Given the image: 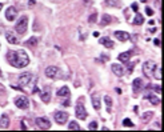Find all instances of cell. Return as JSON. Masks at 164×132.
Instances as JSON below:
<instances>
[{"label": "cell", "mask_w": 164, "mask_h": 132, "mask_svg": "<svg viewBox=\"0 0 164 132\" xmlns=\"http://www.w3.org/2000/svg\"><path fill=\"white\" fill-rule=\"evenodd\" d=\"M16 16H18L16 8L15 7H8L7 11H5V19H7L8 22H13V20L16 19Z\"/></svg>", "instance_id": "cell-9"}, {"label": "cell", "mask_w": 164, "mask_h": 132, "mask_svg": "<svg viewBox=\"0 0 164 132\" xmlns=\"http://www.w3.org/2000/svg\"><path fill=\"white\" fill-rule=\"evenodd\" d=\"M140 1H143V3H145V1H147V0H140Z\"/></svg>", "instance_id": "cell-40"}, {"label": "cell", "mask_w": 164, "mask_h": 132, "mask_svg": "<svg viewBox=\"0 0 164 132\" xmlns=\"http://www.w3.org/2000/svg\"><path fill=\"white\" fill-rule=\"evenodd\" d=\"M57 96L59 97H68L70 96V88L68 87H62L59 91H57Z\"/></svg>", "instance_id": "cell-19"}, {"label": "cell", "mask_w": 164, "mask_h": 132, "mask_svg": "<svg viewBox=\"0 0 164 132\" xmlns=\"http://www.w3.org/2000/svg\"><path fill=\"white\" fill-rule=\"evenodd\" d=\"M67 120H68L67 112H56L55 113V122H56L57 124H64V123H67Z\"/></svg>", "instance_id": "cell-10"}, {"label": "cell", "mask_w": 164, "mask_h": 132, "mask_svg": "<svg viewBox=\"0 0 164 132\" xmlns=\"http://www.w3.org/2000/svg\"><path fill=\"white\" fill-rule=\"evenodd\" d=\"M5 38H7V42L10 43V44H18V43H19V40L15 36V33L11 32V31H8V32L5 33Z\"/></svg>", "instance_id": "cell-16"}, {"label": "cell", "mask_w": 164, "mask_h": 132, "mask_svg": "<svg viewBox=\"0 0 164 132\" xmlns=\"http://www.w3.org/2000/svg\"><path fill=\"white\" fill-rule=\"evenodd\" d=\"M131 55H132L131 51H125V52H123V53H120V55H119V60H120V62H123L124 64H127V63L129 62V57H131Z\"/></svg>", "instance_id": "cell-18"}, {"label": "cell", "mask_w": 164, "mask_h": 132, "mask_svg": "<svg viewBox=\"0 0 164 132\" xmlns=\"http://www.w3.org/2000/svg\"><path fill=\"white\" fill-rule=\"evenodd\" d=\"M104 102H105V104H107V111L108 112H111V105H112L111 96H104Z\"/></svg>", "instance_id": "cell-27"}, {"label": "cell", "mask_w": 164, "mask_h": 132, "mask_svg": "<svg viewBox=\"0 0 164 132\" xmlns=\"http://www.w3.org/2000/svg\"><path fill=\"white\" fill-rule=\"evenodd\" d=\"M22 130H27V127H25V123L22 122Z\"/></svg>", "instance_id": "cell-36"}, {"label": "cell", "mask_w": 164, "mask_h": 132, "mask_svg": "<svg viewBox=\"0 0 164 132\" xmlns=\"http://www.w3.org/2000/svg\"><path fill=\"white\" fill-rule=\"evenodd\" d=\"M31 80H32V75H31V73H28V72L22 73V75L19 76V79H18V84L20 85V87H24V85H27Z\"/></svg>", "instance_id": "cell-8"}, {"label": "cell", "mask_w": 164, "mask_h": 132, "mask_svg": "<svg viewBox=\"0 0 164 132\" xmlns=\"http://www.w3.org/2000/svg\"><path fill=\"white\" fill-rule=\"evenodd\" d=\"M45 76L50 77V79H57L60 76V70L57 67H48L45 70Z\"/></svg>", "instance_id": "cell-6"}, {"label": "cell", "mask_w": 164, "mask_h": 132, "mask_svg": "<svg viewBox=\"0 0 164 132\" xmlns=\"http://www.w3.org/2000/svg\"><path fill=\"white\" fill-rule=\"evenodd\" d=\"M68 130H73V131H80L82 130V127H80L79 124H77L76 122H71L70 125H68Z\"/></svg>", "instance_id": "cell-26"}, {"label": "cell", "mask_w": 164, "mask_h": 132, "mask_svg": "<svg viewBox=\"0 0 164 132\" xmlns=\"http://www.w3.org/2000/svg\"><path fill=\"white\" fill-rule=\"evenodd\" d=\"M154 75H155V77H156V79L157 80H162V73H160V72H162V67H160V65H156V68H155V70H154Z\"/></svg>", "instance_id": "cell-25"}, {"label": "cell", "mask_w": 164, "mask_h": 132, "mask_svg": "<svg viewBox=\"0 0 164 132\" xmlns=\"http://www.w3.org/2000/svg\"><path fill=\"white\" fill-rule=\"evenodd\" d=\"M131 8H132V11H135V12H136V11L139 10V5H137V3H134V4L131 5Z\"/></svg>", "instance_id": "cell-34"}, {"label": "cell", "mask_w": 164, "mask_h": 132, "mask_svg": "<svg viewBox=\"0 0 164 132\" xmlns=\"http://www.w3.org/2000/svg\"><path fill=\"white\" fill-rule=\"evenodd\" d=\"M33 92H35V93H40V92H42V91H40V90H37V88H35V90H33Z\"/></svg>", "instance_id": "cell-38"}, {"label": "cell", "mask_w": 164, "mask_h": 132, "mask_svg": "<svg viewBox=\"0 0 164 132\" xmlns=\"http://www.w3.org/2000/svg\"><path fill=\"white\" fill-rule=\"evenodd\" d=\"M27 28H28V18L27 16H22V18L18 20L16 25H15L16 32L20 33V35H23V33H25Z\"/></svg>", "instance_id": "cell-2"}, {"label": "cell", "mask_w": 164, "mask_h": 132, "mask_svg": "<svg viewBox=\"0 0 164 132\" xmlns=\"http://www.w3.org/2000/svg\"><path fill=\"white\" fill-rule=\"evenodd\" d=\"M88 130H97V123L96 122H92L90 123V125H88Z\"/></svg>", "instance_id": "cell-31"}, {"label": "cell", "mask_w": 164, "mask_h": 132, "mask_svg": "<svg viewBox=\"0 0 164 132\" xmlns=\"http://www.w3.org/2000/svg\"><path fill=\"white\" fill-rule=\"evenodd\" d=\"M111 70H112V72L115 73L116 76H123V73H124V70H123V67L122 65H119V64H112V67H111Z\"/></svg>", "instance_id": "cell-17"}, {"label": "cell", "mask_w": 164, "mask_h": 132, "mask_svg": "<svg viewBox=\"0 0 164 132\" xmlns=\"http://www.w3.org/2000/svg\"><path fill=\"white\" fill-rule=\"evenodd\" d=\"M155 45L160 47V39H155Z\"/></svg>", "instance_id": "cell-35"}, {"label": "cell", "mask_w": 164, "mask_h": 132, "mask_svg": "<svg viewBox=\"0 0 164 132\" xmlns=\"http://www.w3.org/2000/svg\"><path fill=\"white\" fill-rule=\"evenodd\" d=\"M100 42V44H103L104 47H107V48H114V42H112L109 38H102L99 40Z\"/></svg>", "instance_id": "cell-20"}, {"label": "cell", "mask_w": 164, "mask_h": 132, "mask_svg": "<svg viewBox=\"0 0 164 132\" xmlns=\"http://www.w3.org/2000/svg\"><path fill=\"white\" fill-rule=\"evenodd\" d=\"M8 127H10V117L7 115H1V117H0V128L7 130Z\"/></svg>", "instance_id": "cell-15"}, {"label": "cell", "mask_w": 164, "mask_h": 132, "mask_svg": "<svg viewBox=\"0 0 164 132\" xmlns=\"http://www.w3.org/2000/svg\"><path fill=\"white\" fill-rule=\"evenodd\" d=\"M36 125L40 130H50L51 128V122L47 117H37L36 119Z\"/></svg>", "instance_id": "cell-5"}, {"label": "cell", "mask_w": 164, "mask_h": 132, "mask_svg": "<svg viewBox=\"0 0 164 132\" xmlns=\"http://www.w3.org/2000/svg\"><path fill=\"white\" fill-rule=\"evenodd\" d=\"M91 100H92V104H94V108L96 111L100 110V107H102V103H100V93H94L91 96Z\"/></svg>", "instance_id": "cell-12"}, {"label": "cell", "mask_w": 164, "mask_h": 132, "mask_svg": "<svg viewBox=\"0 0 164 132\" xmlns=\"http://www.w3.org/2000/svg\"><path fill=\"white\" fill-rule=\"evenodd\" d=\"M37 42H39V39L35 38V36H32V38H30L27 40V42L24 43L27 47H36V44H37Z\"/></svg>", "instance_id": "cell-22"}, {"label": "cell", "mask_w": 164, "mask_h": 132, "mask_svg": "<svg viewBox=\"0 0 164 132\" xmlns=\"http://www.w3.org/2000/svg\"><path fill=\"white\" fill-rule=\"evenodd\" d=\"M156 63L152 62V60H149V62H145L144 65H143V71H144V75L151 77L152 76V72H154V70L156 68Z\"/></svg>", "instance_id": "cell-3"}, {"label": "cell", "mask_w": 164, "mask_h": 132, "mask_svg": "<svg viewBox=\"0 0 164 132\" xmlns=\"http://www.w3.org/2000/svg\"><path fill=\"white\" fill-rule=\"evenodd\" d=\"M132 88H134V92L135 93H139L140 91L144 88V82H143L140 77H137V79L134 80V84H132Z\"/></svg>", "instance_id": "cell-11"}, {"label": "cell", "mask_w": 164, "mask_h": 132, "mask_svg": "<svg viewBox=\"0 0 164 132\" xmlns=\"http://www.w3.org/2000/svg\"><path fill=\"white\" fill-rule=\"evenodd\" d=\"M75 112H76V117H77V119H80V120H85V119H87V116H88L84 104H82V103H79V104L76 105Z\"/></svg>", "instance_id": "cell-4"}, {"label": "cell", "mask_w": 164, "mask_h": 132, "mask_svg": "<svg viewBox=\"0 0 164 132\" xmlns=\"http://www.w3.org/2000/svg\"><path fill=\"white\" fill-rule=\"evenodd\" d=\"M0 76H1V71H0Z\"/></svg>", "instance_id": "cell-41"}, {"label": "cell", "mask_w": 164, "mask_h": 132, "mask_svg": "<svg viewBox=\"0 0 164 132\" xmlns=\"http://www.w3.org/2000/svg\"><path fill=\"white\" fill-rule=\"evenodd\" d=\"M15 104H16V107L20 108V110H27L28 108V99L25 96H18L15 99Z\"/></svg>", "instance_id": "cell-7"}, {"label": "cell", "mask_w": 164, "mask_h": 132, "mask_svg": "<svg viewBox=\"0 0 164 132\" xmlns=\"http://www.w3.org/2000/svg\"><path fill=\"white\" fill-rule=\"evenodd\" d=\"M40 96H42V100L44 103H48L51 100V90L50 87H45L43 92H40Z\"/></svg>", "instance_id": "cell-14"}, {"label": "cell", "mask_w": 164, "mask_h": 132, "mask_svg": "<svg viewBox=\"0 0 164 132\" xmlns=\"http://www.w3.org/2000/svg\"><path fill=\"white\" fill-rule=\"evenodd\" d=\"M123 125H125V127L132 128V127H134V123H132L129 119H124V120H123Z\"/></svg>", "instance_id": "cell-29"}, {"label": "cell", "mask_w": 164, "mask_h": 132, "mask_svg": "<svg viewBox=\"0 0 164 132\" xmlns=\"http://www.w3.org/2000/svg\"><path fill=\"white\" fill-rule=\"evenodd\" d=\"M115 38L120 40V42H127V40H129V33L124 32V31H116L115 32Z\"/></svg>", "instance_id": "cell-13"}, {"label": "cell", "mask_w": 164, "mask_h": 132, "mask_svg": "<svg viewBox=\"0 0 164 132\" xmlns=\"http://www.w3.org/2000/svg\"><path fill=\"white\" fill-rule=\"evenodd\" d=\"M7 60H8V63L15 68H24V67H27L28 63H30V57L25 53V51H23V50L8 51Z\"/></svg>", "instance_id": "cell-1"}, {"label": "cell", "mask_w": 164, "mask_h": 132, "mask_svg": "<svg viewBox=\"0 0 164 132\" xmlns=\"http://www.w3.org/2000/svg\"><path fill=\"white\" fill-rule=\"evenodd\" d=\"M1 8H3V5H1V3H0V11H1Z\"/></svg>", "instance_id": "cell-39"}, {"label": "cell", "mask_w": 164, "mask_h": 132, "mask_svg": "<svg viewBox=\"0 0 164 132\" xmlns=\"http://www.w3.org/2000/svg\"><path fill=\"white\" fill-rule=\"evenodd\" d=\"M145 12H147V15H148V16H152V15H154V11H152L149 7L145 8Z\"/></svg>", "instance_id": "cell-33"}, {"label": "cell", "mask_w": 164, "mask_h": 132, "mask_svg": "<svg viewBox=\"0 0 164 132\" xmlns=\"http://www.w3.org/2000/svg\"><path fill=\"white\" fill-rule=\"evenodd\" d=\"M63 105H65V107H68V105H70V100H65V102H64V104H63Z\"/></svg>", "instance_id": "cell-37"}, {"label": "cell", "mask_w": 164, "mask_h": 132, "mask_svg": "<svg viewBox=\"0 0 164 132\" xmlns=\"http://www.w3.org/2000/svg\"><path fill=\"white\" fill-rule=\"evenodd\" d=\"M145 99H148L154 105H159V104H160V99H159V97L155 96L154 93H148V95L145 96Z\"/></svg>", "instance_id": "cell-21"}, {"label": "cell", "mask_w": 164, "mask_h": 132, "mask_svg": "<svg viewBox=\"0 0 164 132\" xmlns=\"http://www.w3.org/2000/svg\"><path fill=\"white\" fill-rule=\"evenodd\" d=\"M134 23L136 25H140V24H143L144 23V18H143V15H140V13H137L136 16H135V19H134Z\"/></svg>", "instance_id": "cell-24"}, {"label": "cell", "mask_w": 164, "mask_h": 132, "mask_svg": "<svg viewBox=\"0 0 164 132\" xmlns=\"http://www.w3.org/2000/svg\"><path fill=\"white\" fill-rule=\"evenodd\" d=\"M112 20H114V18L105 13V15H103V20L100 22V24H102V25H107V24H109V23H112Z\"/></svg>", "instance_id": "cell-23"}, {"label": "cell", "mask_w": 164, "mask_h": 132, "mask_svg": "<svg viewBox=\"0 0 164 132\" xmlns=\"http://www.w3.org/2000/svg\"><path fill=\"white\" fill-rule=\"evenodd\" d=\"M107 4H109V5H119V1H117V0H107Z\"/></svg>", "instance_id": "cell-32"}, {"label": "cell", "mask_w": 164, "mask_h": 132, "mask_svg": "<svg viewBox=\"0 0 164 132\" xmlns=\"http://www.w3.org/2000/svg\"><path fill=\"white\" fill-rule=\"evenodd\" d=\"M96 16H97V13H96V12H94V13H92V15L90 16V19H88V22H90L91 24H94V23L96 22Z\"/></svg>", "instance_id": "cell-30"}, {"label": "cell", "mask_w": 164, "mask_h": 132, "mask_svg": "<svg viewBox=\"0 0 164 132\" xmlns=\"http://www.w3.org/2000/svg\"><path fill=\"white\" fill-rule=\"evenodd\" d=\"M154 116V112H151V111H149V112H145V113H143V116H142V120L143 122H148L149 119H151V117Z\"/></svg>", "instance_id": "cell-28"}]
</instances>
